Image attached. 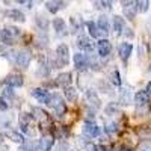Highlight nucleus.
<instances>
[{
    "mask_svg": "<svg viewBox=\"0 0 151 151\" xmlns=\"http://www.w3.org/2000/svg\"><path fill=\"white\" fill-rule=\"evenodd\" d=\"M68 59H70V48L67 44H59L56 47V56L52 60L53 68H64L68 65Z\"/></svg>",
    "mask_w": 151,
    "mask_h": 151,
    "instance_id": "f257e3e1",
    "label": "nucleus"
},
{
    "mask_svg": "<svg viewBox=\"0 0 151 151\" xmlns=\"http://www.w3.org/2000/svg\"><path fill=\"white\" fill-rule=\"evenodd\" d=\"M21 35V29L15 27V26H6L2 30V42L3 44H14V38Z\"/></svg>",
    "mask_w": 151,
    "mask_h": 151,
    "instance_id": "f03ea898",
    "label": "nucleus"
},
{
    "mask_svg": "<svg viewBox=\"0 0 151 151\" xmlns=\"http://www.w3.org/2000/svg\"><path fill=\"white\" fill-rule=\"evenodd\" d=\"M122 5V11H124V15L127 20H134L136 14H137V5L136 2H132V0H129V2H121Z\"/></svg>",
    "mask_w": 151,
    "mask_h": 151,
    "instance_id": "7ed1b4c3",
    "label": "nucleus"
},
{
    "mask_svg": "<svg viewBox=\"0 0 151 151\" xmlns=\"http://www.w3.org/2000/svg\"><path fill=\"white\" fill-rule=\"evenodd\" d=\"M76 45H77L79 50H83V52H91L92 53V50H94V42L89 36H86V35H80L77 38V41H76Z\"/></svg>",
    "mask_w": 151,
    "mask_h": 151,
    "instance_id": "20e7f679",
    "label": "nucleus"
},
{
    "mask_svg": "<svg viewBox=\"0 0 151 151\" xmlns=\"http://www.w3.org/2000/svg\"><path fill=\"white\" fill-rule=\"evenodd\" d=\"M30 60H32L30 52H27V50H20V52L17 53V62H15V65L20 67V68H27L30 65Z\"/></svg>",
    "mask_w": 151,
    "mask_h": 151,
    "instance_id": "39448f33",
    "label": "nucleus"
},
{
    "mask_svg": "<svg viewBox=\"0 0 151 151\" xmlns=\"http://www.w3.org/2000/svg\"><path fill=\"white\" fill-rule=\"evenodd\" d=\"M30 95L35 98V100H38L40 103H44V104H47L48 103V100H50V94L45 88H35V89H32L30 91Z\"/></svg>",
    "mask_w": 151,
    "mask_h": 151,
    "instance_id": "423d86ee",
    "label": "nucleus"
},
{
    "mask_svg": "<svg viewBox=\"0 0 151 151\" xmlns=\"http://www.w3.org/2000/svg\"><path fill=\"white\" fill-rule=\"evenodd\" d=\"M101 133V129L94 122V121H86L83 124V134L88 136V137H95V136H100Z\"/></svg>",
    "mask_w": 151,
    "mask_h": 151,
    "instance_id": "0eeeda50",
    "label": "nucleus"
},
{
    "mask_svg": "<svg viewBox=\"0 0 151 151\" xmlns=\"http://www.w3.org/2000/svg\"><path fill=\"white\" fill-rule=\"evenodd\" d=\"M74 65L77 71H85L89 67V58L85 53H76L74 55Z\"/></svg>",
    "mask_w": 151,
    "mask_h": 151,
    "instance_id": "6e6552de",
    "label": "nucleus"
},
{
    "mask_svg": "<svg viewBox=\"0 0 151 151\" xmlns=\"http://www.w3.org/2000/svg\"><path fill=\"white\" fill-rule=\"evenodd\" d=\"M85 100H86L88 106H91L92 109H100V107H101V100H100V97L97 95V92L92 91V89H88L86 91Z\"/></svg>",
    "mask_w": 151,
    "mask_h": 151,
    "instance_id": "1a4fd4ad",
    "label": "nucleus"
},
{
    "mask_svg": "<svg viewBox=\"0 0 151 151\" xmlns=\"http://www.w3.org/2000/svg\"><path fill=\"white\" fill-rule=\"evenodd\" d=\"M3 83L6 86H11V88H20V86H23L24 80H23V76L15 74V73H11V74H8L5 77Z\"/></svg>",
    "mask_w": 151,
    "mask_h": 151,
    "instance_id": "9d476101",
    "label": "nucleus"
},
{
    "mask_svg": "<svg viewBox=\"0 0 151 151\" xmlns=\"http://www.w3.org/2000/svg\"><path fill=\"white\" fill-rule=\"evenodd\" d=\"M97 50H98V56L100 58H107L109 55H110V52H112V44H110V41L109 40H100L98 42H97Z\"/></svg>",
    "mask_w": 151,
    "mask_h": 151,
    "instance_id": "9b49d317",
    "label": "nucleus"
},
{
    "mask_svg": "<svg viewBox=\"0 0 151 151\" xmlns=\"http://www.w3.org/2000/svg\"><path fill=\"white\" fill-rule=\"evenodd\" d=\"M112 27H113V35L115 36H119L122 35L124 29H125V21L121 15H115L112 20Z\"/></svg>",
    "mask_w": 151,
    "mask_h": 151,
    "instance_id": "f8f14e48",
    "label": "nucleus"
},
{
    "mask_svg": "<svg viewBox=\"0 0 151 151\" xmlns=\"http://www.w3.org/2000/svg\"><path fill=\"white\" fill-rule=\"evenodd\" d=\"M132 50H133V44L132 42H121L119 44V47H118V55H119V58L124 60V62H127V59L130 58V55H132Z\"/></svg>",
    "mask_w": 151,
    "mask_h": 151,
    "instance_id": "ddd939ff",
    "label": "nucleus"
},
{
    "mask_svg": "<svg viewBox=\"0 0 151 151\" xmlns=\"http://www.w3.org/2000/svg\"><path fill=\"white\" fill-rule=\"evenodd\" d=\"M133 98H134L133 101L136 103V107H141V106H147V104H150V95L147 94L145 89H144V91H137V92L134 94Z\"/></svg>",
    "mask_w": 151,
    "mask_h": 151,
    "instance_id": "4468645a",
    "label": "nucleus"
},
{
    "mask_svg": "<svg viewBox=\"0 0 151 151\" xmlns=\"http://www.w3.org/2000/svg\"><path fill=\"white\" fill-rule=\"evenodd\" d=\"M53 145H55V139L50 136H44L38 141V150L40 151H50L53 148Z\"/></svg>",
    "mask_w": 151,
    "mask_h": 151,
    "instance_id": "2eb2a0df",
    "label": "nucleus"
},
{
    "mask_svg": "<svg viewBox=\"0 0 151 151\" xmlns=\"http://www.w3.org/2000/svg\"><path fill=\"white\" fill-rule=\"evenodd\" d=\"M35 24L38 26V29H41L42 32H47V29L50 26V21L45 15H42L41 12H38V14H35Z\"/></svg>",
    "mask_w": 151,
    "mask_h": 151,
    "instance_id": "dca6fc26",
    "label": "nucleus"
},
{
    "mask_svg": "<svg viewBox=\"0 0 151 151\" xmlns=\"http://www.w3.org/2000/svg\"><path fill=\"white\" fill-rule=\"evenodd\" d=\"M97 26L101 32V35H107L110 32V23H109V18L106 15H100L98 20H97Z\"/></svg>",
    "mask_w": 151,
    "mask_h": 151,
    "instance_id": "f3484780",
    "label": "nucleus"
},
{
    "mask_svg": "<svg viewBox=\"0 0 151 151\" xmlns=\"http://www.w3.org/2000/svg\"><path fill=\"white\" fill-rule=\"evenodd\" d=\"M56 85L58 86H62L65 89L71 85V73H60L58 77H56Z\"/></svg>",
    "mask_w": 151,
    "mask_h": 151,
    "instance_id": "a211bd4d",
    "label": "nucleus"
},
{
    "mask_svg": "<svg viewBox=\"0 0 151 151\" xmlns=\"http://www.w3.org/2000/svg\"><path fill=\"white\" fill-rule=\"evenodd\" d=\"M6 17L11 18V20H14V21H20V23H24L26 21V17H24V14L20 11V9H9L5 12Z\"/></svg>",
    "mask_w": 151,
    "mask_h": 151,
    "instance_id": "6ab92c4d",
    "label": "nucleus"
},
{
    "mask_svg": "<svg viewBox=\"0 0 151 151\" xmlns=\"http://www.w3.org/2000/svg\"><path fill=\"white\" fill-rule=\"evenodd\" d=\"M53 29H55V32L56 33H59V35H64L65 32V27H67V24H65V20L64 18H60V17H56V18H53Z\"/></svg>",
    "mask_w": 151,
    "mask_h": 151,
    "instance_id": "aec40b11",
    "label": "nucleus"
},
{
    "mask_svg": "<svg viewBox=\"0 0 151 151\" xmlns=\"http://www.w3.org/2000/svg\"><path fill=\"white\" fill-rule=\"evenodd\" d=\"M68 3L65 2H45V8L48 12H52V14H56V12L62 8H65Z\"/></svg>",
    "mask_w": 151,
    "mask_h": 151,
    "instance_id": "412c9836",
    "label": "nucleus"
},
{
    "mask_svg": "<svg viewBox=\"0 0 151 151\" xmlns=\"http://www.w3.org/2000/svg\"><path fill=\"white\" fill-rule=\"evenodd\" d=\"M104 112H106V115H109V116H115V115H118V113L121 112V109H119V103H115V101L107 103L106 107H104Z\"/></svg>",
    "mask_w": 151,
    "mask_h": 151,
    "instance_id": "4be33fe9",
    "label": "nucleus"
},
{
    "mask_svg": "<svg viewBox=\"0 0 151 151\" xmlns=\"http://www.w3.org/2000/svg\"><path fill=\"white\" fill-rule=\"evenodd\" d=\"M6 136L9 137L12 142H15V144H24V137H23V134L18 133L17 130H8V132H6Z\"/></svg>",
    "mask_w": 151,
    "mask_h": 151,
    "instance_id": "5701e85b",
    "label": "nucleus"
},
{
    "mask_svg": "<svg viewBox=\"0 0 151 151\" xmlns=\"http://www.w3.org/2000/svg\"><path fill=\"white\" fill-rule=\"evenodd\" d=\"M64 103V100H62V97L59 95V94H52L50 95V100H48V103H47V106L48 107H52V109H56L59 104H62Z\"/></svg>",
    "mask_w": 151,
    "mask_h": 151,
    "instance_id": "b1692460",
    "label": "nucleus"
},
{
    "mask_svg": "<svg viewBox=\"0 0 151 151\" xmlns=\"http://www.w3.org/2000/svg\"><path fill=\"white\" fill-rule=\"evenodd\" d=\"M86 27H88V32H89L91 38H98L100 35H101V32H100V29L97 26V23H94V21H88Z\"/></svg>",
    "mask_w": 151,
    "mask_h": 151,
    "instance_id": "393cba45",
    "label": "nucleus"
},
{
    "mask_svg": "<svg viewBox=\"0 0 151 151\" xmlns=\"http://www.w3.org/2000/svg\"><path fill=\"white\" fill-rule=\"evenodd\" d=\"M132 100H134V98H132L130 91L122 89V91H121V95H119V98H118V103H119V104H124V106H127V104L132 103Z\"/></svg>",
    "mask_w": 151,
    "mask_h": 151,
    "instance_id": "a878e982",
    "label": "nucleus"
},
{
    "mask_svg": "<svg viewBox=\"0 0 151 151\" xmlns=\"http://www.w3.org/2000/svg\"><path fill=\"white\" fill-rule=\"evenodd\" d=\"M64 97L68 100V101H76L77 100V89L73 86H68L64 89Z\"/></svg>",
    "mask_w": 151,
    "mask_h": 151,
    "instance_id": "bb28decb",
    "label": "nucleus"
},
{
    "mask_svg": "<svg viewBox=\"0 0 151 151\" xmlns=\"http://www.w3.org/2000/svg\"><path fill=\"white\" fill-rule=\"evenodd\" d=\"M136 133L142 141H151V129L150 127H139V129H136Z\"/></svg>",
    "mask_w": 151,
    "mask_h": 151,
    "instance_id": "cd10ccee",
    "label": "nucleus"
},
{
    "mask_svg": "<svg viewBox=\"0 0 151 151\" xmlns=\"http://www.w3.org/2000/svg\"><path fill=\"white\" fill-rule=\"evenodd\" d=\"M36 74V77H40V79H44V77H48V74H50V68L47 64H40V67L36 68L35 71Z\"/></svg>",
    "mask_w": 151,
    "mask_h": 151,
    "instance_id": "c85d7f7f",
    "label": "nucleus"
},
{
    "mask_svg": "<svg viewBox=\"0 0 151 151\" xmlns=\"http://www.w3.org/2000/svg\"><path fill=\"white\" fill-rule=\"evenodd\" d=\"M104 132L109 134V136H115L118 132H119V127H118V124L115 121H110L104 125Z\"/></svg>",
    "mask_w": 151,
    "mask_h": 151,
    "instance_id": "c756f323",
    "label": "nucleus"
},
{
    "mask_svg": "<svg viewBox=\"0 0 151 151\" xmlns=\"http://www.w3.org/2000/svg\"><path fill=\"white\" fill-rule=\"evenodd\" d=\"M150 112H151V104L141 106V107H136V115H137V116H147Z\"/></svg>",
    "mask_w": 151,
    "mask_h": 151,
    "instance_id": "7c9ffc66",
    "label": "nucleus"
},
{
    "mask_svg": "<svg viewBox=\"0 0 151 151\" xmlns=\"http://www.w3.org/2000/svg\"><path fill=\"white\" fill-rule=\"evenodd\" d=\"M112 2H107V0H98V2H94V6L97 9H110L112 8Z\"/></svg>",
    "mask_w": 151,
    "mask_h": 151,
    "instance_id": "2f4dec72",
    "label": "nucleus"
},
{
    "mask_svg": "<svg viewBox=\"0 0 151 151\" xmlns=\"http://www.w3.org/2000/svg\"><path fill=\"white\" fill-rule=\"evenodd\" d=\"M110 82L115 85V86H119L121 85V77H119V71L115 68L112 73H110Z\"/></svg>",
    "mask_w": 151,
    "mask_h": 151,
    "instance_id": "473e14b6",
    "label": "nucleus"
},
{
    "mask_svg": "<svg viewBox=\"0 0 151 151\" xmlns=\"http://www.w3.org/2000/svg\"><path fill=\"white\" fill-rule=\"evenodd\" d=\"M53 112H55V115L58 116V118H60V116H64L65 113H67V104L65 103H62V104H59L56 109H53Z\"/></svg>",
    "mask_w": 151,
    "mask_h": 151,
    "instance_id": "72a5a7b5",
    "label": "nucleus"
},
{
    "mask_svg": "<svg viewBox=\"0 0 151 151\" xmlns=\"http://www.w3.org/2000/svg\"><path fill=\"white\" fill-rule=\"evenodd\" d=\"M137 5V12H147L148 11V6H150V2H147V0H139V2H136Z\"/></svg>",
    "mask_w": 151,
    "mask_h": 151,
    "instance_id": "f704fd0d",
    "label": "nucleus"
},
{
    "mask_svg": "<svg viewBox=\"0 0 151 151\" xmlns=\"http://www.w3.org/2000/svg\"><path fill=\"white\" fill-rule=\"evenodd\" d=\"M14 88H11V86H5L3 88V98H6V100H9V98H14L15 97V92L12 91Z\"/></svg>",
    "mask_w": 151,
    "mask_h": 151,
    "instance_id": "c9c22d12",
    "label": "nucleus"
},
{
    "mask_svg": "<svg viewBox=\"0 0 151 151\" xmlns=\"http://www.w3.org/2000/svg\"><path fill=\"white\" fill-rule=\"evenodd\" d=\"M70 23L73 24V27H74L76 30L82 27V20H80V17H76V15H73V17L70 18Z\"/></svg>",
    "mask_w": 151,
    "mask_h": 151,
    "instance_id": "e433bc0d",
    "label": "nucleus"
},
{
    "mask_svg": "<svg viewBox=\"0 0 151 151\" xmlns=\"http://www.w3.org/2000/svg\"><path fill=\"white\" fill-rule=\"evenodd\" d=\"M32 112L35 113L36 116H40V118H42V119H47V112H45V110H42V109H40V107H32Z\"/></svg>",
    "mask_w": 151,
    "mask_h": 151,
    "instance_id": "4c0bfd02",
    "label": "nucleus"
},
{
    "mask_svg": "<svg viewBox=\"0 0 151 151\" xmlns=\"http://www.w3.org/2000/svg\"><path fill=\"white\" fill-rule=\"evenodd\" d=\"M33 119L32 115H29V113H21L20 115V121L18 122H24V124H30V121Z\"/></svg>",
    "mask_w": 151,
    "mask_h": 151,
    "instance_id": "58836bf2",
    "label": "nucleus"
},
{
    "mask_svg": "<svg viewBox=\"0 0 151 151\" xmlns=\"http://www.w3.org/2000/svg\"><path fill=\"white\" fill-rule=\"evenodd\" d=\"M122 35L127 38V40H133V38H134V32H133L132 27H125L124 32H122Z\"/></svg>",
    "mask_w": 151,
    "mask_h": 151,
    "instance_id": "ea45409f",
    "label": "nucleus"
},
{
    "mask_svg": "<svg viewBox=\"0 0 151 151\" xmlns=\"http://www.w3.org/2000/svg\"><path fill=\"white\" fill-rule=\"evenodd\" d=\"M68 150H70V147H68L67 142H60L58 145V148H56V151H68Z\"/></svg>",
    "mask_w": 151,
    "mask_h": 151,
    "instance_id": "a19ab883",
    "label": "nucleus"
},
{
    "mask_svg": "<svg viewBox=\"0 0 151 151\" xmlns=\"http://www.w3.org/2000/svg\"><path fill=\"white\" fill-rule=\"evenodd\" d=\"M0 103H2V104H0V109H2V112H5V110L9 107L8 100H6V98H3V97H2V100H0Z\"/></svg>",
    "mask_w": 151,
    "mask_h": 151,
    "instance_id": "79ce46f5",
    "label": "nucleus"
},
{
    "mask_svg": "<svg viewBox=\"0 0 151 151\" xmlns=\"http://www.w3.org/2000/svg\"><path fill=\"white\" fill-rule=\"evenodd\" d=\"M98 88H100V89H104V92H107V94L110 92V88L104 82H98Z\"/></svg>",
    "mask_w": 151,
    "mask_h": 151,
    "instance_id": "37998d69",
    "label": "nucleus"
},
{
    "mask_svg": "<svg viewBox=\"0 0 151 151\" xmlns=\"http://www.w3.org/2000/svg\"><path fill=\"white\" fill-rule=\"evenodd\" d=\"M85 150H86V151H98V147H95L94 144H88V145L85 147Z\"/></svg>",
    "mask_w": 151,
    "mask_h": 151,
    "instance_id": "c03bdc74",
    "label": "nucleus"
},
{
    "mask_svg": "<svg viewBox=\"0 0 151 151\" xmlns=\"http://www.w3.org/2000/svg\"><path fill=\"white\" fill-rule=\"evenodd\" d=\"M139 151H151V144H142L139 147Z\"/></svg>",
    "mask_w": 151,
    "mask_h": 151,
    "instance_id": "a18cd8bd",
    "label": "nucleus"
},
{
    "mask_svg": "<svg viewBox=\"0 0 151 151\" xmlns=\"http://www.w3.org/2000/svg\"><path fill=\"white\" fill-rule=\"evenodd\" d=\"M98 151H112V148H109V147H106V145H100V147H98Z\"/></svg>",
    "mask_w": 151,
    "mask_h": 151,
    "instance_id": "49530a36",
    "label": "nucleus"
},
{
    "mask_svg": "<svg viewBox=\"0 0 151 151\" xmlns=\"http://www.w3.org/2000/svg\"><path fill=\"white\" fill-rule=\"evenodd\" d=\"M145 91H147V94L151 97V82H148L147 83V88H145Z\"/></svg>",
    "mask_w": 151,
    "mask_h": 151,
    "instance_id": "de8ad7c7",
    "label": "nucleus"
},
{
    "mask_svg": "<svg viewBox=\"0 0 151 151\" xmlns=\"http://www.w3.org/2000/svg\"><path fill=\"white\" fill-rule=\"evenodd\" d=\"M148 32H150V35H151V24H148Z\"/></svg>",
    "mask_w": 151,
    "mask_h": 151,
    "instance_id": "09e8293b",
    "label": "nucleus"
},
{
    "mask_svg": "<svg viewBox=\"0 0 151 151\" xmlns=\"http://www.w3.org/2000/svg\"><path fill=\"white\" fill-rule=\"evenodd\" d=\"M148 70H150V73H151V64H150V68H148Z\"/></svg>",
    "mask_w": 151,
    "mask_h": 151,
    "instance_id": "8fccbe9b",
    "label": "nucleus"
}]
</instances>
